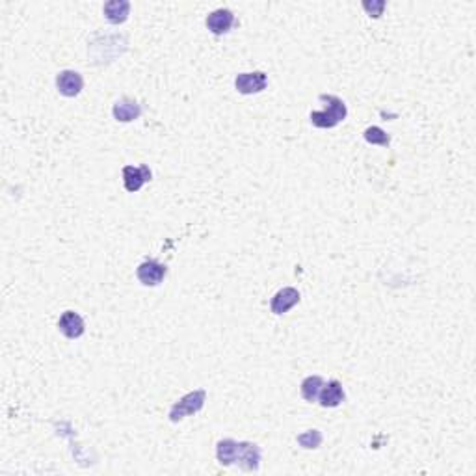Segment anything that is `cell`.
<instances>
[{"instance_id": "cell-1", "label": "cell", "mask_w": 476, "mask_h": 476, "mask_svg": "<svg viewBox=\"0 0 476 476\" xmlns=\"http://www.w3.org/2000/svg\"><path fill=\"white\" fill-rule=\"evenodd\" d=\"M318 99L322 100V102H327V107L324 108V110H320V112L311 113V123H313L314 127H318V129H333V127H337L340 121H345L346 113H348L345 100L338 99L335 95L326 94L320 95Z\"/></svg>"}, {"instance_id": "cell-2", "label": "cell", "mask_w": 476, "mask_h": 476, "mask_svg": "<svg viewBox=\"0 0 476 476\" xmlns=\"http://www.w3.org/2000/svg\"><path fill=\"white\" fill-rule=\"evenodd\" d=\"M205 402H207V391L205 389H195V391L184 395L181 400H177L171 406V409H169V420L171 422H179V420L188 417V415L199 413L203 406H205Z\"/></svg>"}, {"instance_id": "cell-3", "label": "cell", "mask_w": 476, "mask_h": 476, "mask_svg": "<svg viewBox=\"0 0 476 476\" xmlns=\"http://www.w3.org/2000/svg\"><path fill=\"white\" fill-rule=\"evenodd\" d=\"M166 274H168V268L162 263L155 261V259H147L136 270V276H138L140 283L145 285V287H157V285H160L164 281Z\"/></svg>"}, {"instance_id": "cell-4", "label": "cell", "mask_w": 476, "mask_h": 476, "mask_svg": "<svg viewBox=\"0 0 476 476\" xmlns=\"http://www.w3.org/2000/svg\"><path fill=\"white\" fill-rule=\"evenodd\" d=\"M268 84V76L263 71H253V73H240L235 78V86H237L238 94L242 95H253L261 94L263 89H266Z\"/></svg>"}, {"instance_id": "cell-5", "label": "cell", "mask_w": 476, "mask_h": 476, "mask_svg": "<svg viewBox=\"0 0 476 476\" xmlns=\"http://www.w3.org/2000/svg\"><path fill=\"white\" fill-rule=\"evenodd\" d=\"M151 181V169L147 166H125L123 168V184L127 192H138L145 182Z\"/></svg>"}, {"instance_id": "cell-6", "label": "cell", "mask_w": 476, "mask_h": 476, "mask_svg": "<svg viewBox=\"0 0 476 476\" xmlns=\"http://www.w3.org/2000/svg\"><path fill=\"white\" fill-rule=\"evenodd\" d=\"M56 88L63 97H76L84 88V78L76 71L65 69L62 73H58Z\"/></svg>"}, {"instance_id": "cell-7", "label": "cell", "mask_w": 476, "mask_h": 476, "mask_svg": "<svg viewBox=\"0 0 476 476\" xmlns=\"http://www.w3.org/2000/svg\"><path fill=\"white\" fill-rule=\"evenodd\" d=\"M300 303V292L292 287H285L277 290L276 296L270 301V309L274 314H285L287 311Z\"/></svg>"}, {"instance_id": "cell-8", "label": "cell", "mask_w": 476, "mask_h": 476, "mask_svg": "<svg viewBox=\"0 0 476 476\" xmlns=\"http://www.w3.org/2000/svg\"><path fill=\"white\" fill-rule=\"evenodd\" d=\"M237 464L240 465V469L257 470L259 465H261V448L255 443H250V441L238 443Z\"/></svg>"}, {"instance_id": "cell-9", "label": "cell", "mask_w": 476, "mask_h": 476, "mask_svg": "<svg viewBox=\"0 0 476 476\" xmlns=\"http://www.w3.org/2000/svg\"><path fill=\"white\" fill-rule=\"evenodd\" d=\"M58 329H60V333L65 335L67 338H78L84 335L86 326H84V320H82L80 314L75 313V311H65V313L60 316Z\"/></svg>"}, {"instance_id": "cell-10", "label": "cell", "mask_w": 476, "mask_h": 476, "mask_svg": "<svg viewBox=\"0 0 476 476\" xmlns=\"http://www.w3.org/2000/svg\"><path fill=\"white\" fill-rule=\"evenodd\" d=\"M318 402L322 407H337L345 402V389L343 383L337 380H332L322 385L318 395Z\"/></svg>"}, {"instance_id": "cell-11", "label": "cell", "mask_w": 476, "mask_h": 476, "mask_svg": "<svg viewBox=\"0 0 476 476\" xmlns=\"http://www.w3.org/2000/svg\"><path fill=\"white\" fill-rule=\"evenodd\" d=\"M232 25H235V13L231 10H216V12L208 13L207 17V26L208 30L216 34V36H221V34H227L231 30Z\"/></svg>"}, {"instance_id": "cell-12", "label": "cell", "mask_w": 476, "mask_h": 476, "mask_svg": "<svg viewBox=\"0 0 476 476\" xmlns=\"http://www.w3.org/2000/svg\"><path fill=\"white\" fill-rule=\"evenodd\" d=\"M113 118L121 121V123H129V121H134L142 116V108L134 99H129V97H123L119 99L116 105H113Z\"/></svg>"}, {"instance_id": "cell-13", "label": "cell", "mask_w": 476, "mask_h": 476, "mask_svg": "<svg viewBox=\"0 0 476 476\" xmlns=\"http://www.w3.org/2000/svg\"><path fill=\"white\" fill-rule=\"evenodd\" d=\"M129 12H131V4L127 0H112V2L105 4V15L112 25L125 23L127 17H129Z\"/></svg>"}, {"instance_id": "cell-14", "label": "cell", "mask_w": 476, "mask_h": 476, "mask_svg": "<svg viewBox=\"0 0 476 476\" xmlns=\"http://www.w3.org/2000/svg\"><path fill=\"white\" fill-rule=\"evenodd\" d=\"M237 456H238V443L235 439H221L218 445H216V457L221 465H229L237 464Z\"/></svg>"}, {"instance_id": "cell-15", "label": "cell", "mask_w": 476, "mask_h": 476, "mask_svg": "<svg viewBox=\"0 0 476 476\" xmlns=\"http://www.w3.org/2000/svg\"><path fill=\"white\" fill-rule=\"evenodd\" d=\"M324 385V380L320 376H309L305 378L300 385V393L301 396L305 398L307 402H316L318 400L320 389Z\"/></svg>"}, {"instance_id": "cell-16", "label": "cell", "mask_w": 476, "mask_h": 476, "mask_svg": "<svg viewBox=\"0 0 476 476\" xmlns=\"http://www.w3.org/2000/svg\"><path fill=\"white\" fill-rule=\"evenodd\" d=\"M365 140L372 145H385V147H387V145L391 144L389 134L383 131V129H380V127H369V129L365 131Z\"/></svg>"}, {"instance_id": "cell-17", "label": "cell", "mask_w": 476, "mask_h": 476, "mask_svg": "<svg viewBox=\"0 0 476 476\" xmlns=\"http://www.w3.org/2000/svg\"><path fill=\"white\" fill-rule=\"evenodd\" d=\"M298 443L303 448H318L320 443H322V433L318 430H307L305 433L298 435Z\"/></svg>"}]
</instances>
